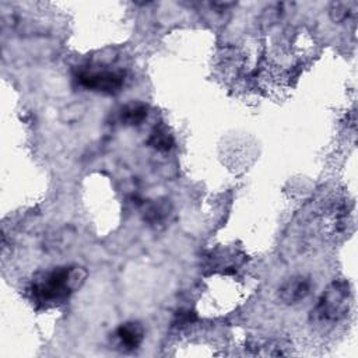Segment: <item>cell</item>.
Listing matches in <instances>:
<instances>
[{
  "mask_svg": "<svg viewBox=\"0 0 358 358\" xmlns=\"http://www.w3.org/2000/svg\"><path fill=\"white\" fill-rule=\"evenodd\" d=\"M85 278V271L78 266H62L50 271L39 274L32 281L31 295L43 305H55L63 302L78 288Z\"/></svg>",
  "mask_w": 358,
  "mask_h": 358,
  "instance_id": "obj_1",
  "label": "cell"
},
{
  "mask_svg": "<svg viewBox=\"0 0 358 358\" xmlns=\"http://www.w3.org/2000/svg\"><path fill=\"white\" fill-rule=\"evenodd\" d=\"M351 291L345 281H333L312 309V320L319 324H334L345 317L350 309Z\"/></svg>",
  "mask_w": 358,
  "mask_h": 358,
  "instance_id": "obj_2",
  "label": "cell"
},
{
  "mask_svg": "<svg viewBox=\"0 0 358 358\" xmlns=\"http://www.w3.org/2000/svg\"><path fill=\"white\" fill-rule=\"evenodd\" d=\"M77 80L80 85L88 90H94L105 94H115L122 88L124 77L122 73H117V71L102 70V71H84L78 74Z\"/></svg>",
  "mask_w": 358,
  "mask_h": 358,
  "instance_id": "obj_3",
  "label": "cell"
},
{
  "mask_svg": "<svg viewBox=\"0 0 358 358\" xmlns=\"http://www.w3.org/2000/svg\"><path fill=\"white\" fill-rule=\"evenodd\" d=\"M310 291V280L305 275H294L285 280L278 288L280 299L287 305H294L302 301Z\"/></svg>",
  "mask_w": 358,
  "mask_h": 358,
  "instance_id": "obj_4",
  "label": "cell"
},
{
  "mask_svg": "<svg viewBox=\"0 0 358 358\" xmlns=\"http://www.w3.org/2000/svg\"><path fill=\"white\" fill-rule=\"evenodd\" d=\"M116 338L122 350H137L144 340V329L138 322H126L117 327Z\"/></svg>",
  "mask_w": 358,
  "mask_h": 358,
  "instance_id": "obj_5",
  "label": "cell"
},
{
  "mask_svg": "<svg viewBox=\"0 0 358 358\" xmlns=\"http://www.w3.org/2000/svg\"><path fill=\"white\" fill-rule=\"evenodd\" d=\"M171 213V204L168 200H155L145 206L144 208V220L150 225L162 224Z\"/></svg>",
  "mask_w": 358,
  "mask_h": 358,
  "instance_id": "obj_6",
  "label": "cell"
},
{
  "mask_svg": "<svg viewBox=\"0 0 358 358\" xmlns=\"http://www.w3.org/2000/svg\"><path fill=\"white\" fill-rule=\"evenodd\" d=\"M147 143H148V145H151L152 148H155L158 151H168L175 144L173 136L168 131V129L164 124H159L152 130Z\"/></svg>",
  "mask_w": 358,
  "mask_h": 358,
  "instance_id": "obj_7",
  "label": "cell"
},
{
  "mask_svg": "<svg viewBox=\"0 0 358 358\" xmlns=\"http://www.w3.org/2000/svg\"><path fill=\"white\" fill-rule=\"evenodd\" d=\"M147 116V108L143 103L133 102L122 108L120 110V120L127 126H137L140 124Z\"/></svg>",
  "mask_w": 358,
  "mask_h": 358,
  "instance_id": "obj_8",
  "label": "cell"
},
{
  "mask_svg": "<svg viewBox=\"0 0 358 358\" xmlns=\"http://www.w3.org/2000/svg\"><path fill=\"white\" fill-rule=\"evenodd\" d=\"M357 10L355 1H336L330 7V18L334 22L345 21Z\"/></svg>",
  "mask_w": 358,
  "mask_h": 358,
  "instance_id": "obj_9",
  "label": "cell"
}]
</instances>
